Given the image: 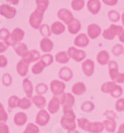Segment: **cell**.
I'll use <instances>...</instances> for the list:
<instances>
[{
  "instance_id": "6da1fadb",
  "label": "cell",
  "mask_w": 124,
  "mask_h": 133,
  "mask_svg": "<svg viewBox=\"0 0 124 133\" xmlns=\"http://www.w3.org/2000/svg\"><path fill=\"white\" fill-rule=\"evenodd\" d=\"M75 115L73 113L72 108L70 107H64V116L62 118L61 124L65 129L68 131H73L75 130Z\"/></svg>"
},
{
  "instance_id": "7a4b0ae2",
  "label": "cell",
  "mask_w": 124,
  "mask_h": 133,
  "mask_svg": "<svg viewBox=\"0 0 124 133\" xmlns=\"http://www.w3.org/2000/svg\"><path fill=\"white\" fill-rule=\"evenodd\" d=\"M78 124L84 130L89 131L91 133H100L104 129L103 123L100 122H89L85 118H80L78 120Z\"/></svg>"
},
{
  "instance_id": "3957f363",
  "label": "cell",
  "mask_w": 124,
  "mask_h": 133,
  "mask_svg": "<svg viewBox=\"0 0 124 133\" xmlns=\"http://www.w3.org/2000/svg\"><path fill=\"white\" fill-rule=\"evenodd\" d=\"M44 12L45 11L36 8V10L31 14V16L29 18V23H30L31 27L34 28V29H39L42 26V21H43V18H44Z\"/></svg>"
},
{
  "instance_id": "277c9868",
  "label": "cell",
  "mask_w": 124,
  "mask_h": 133,
  "mask_svg": "<svg viewBox=\"0 0 124 133\" xmlns=\"http://www.w3.org/2000/svg\"><path fill=\"white\" fill-rule=\"evenodd\" d=\"M23 38H24V31L20 28H16L10 34L9 39L6 41V45L7 46H16L20 43V41H22Z\"/></svg>"
},
{
  "instance_id": "5b68a950",
  "label": "cell",
  "mask_w": 124,
  "mask_h": 133,
  "mask_svg": "<svg viewBox=\"0 0 124 133\" xmlns=\"http://www.w3.org/2000/svg\"><path fill=\"white\" fill-rule=\"evenodd\" d=\"M123 31V28L121 26H117V25H111L109 28H107L106 30H104V32L102 33L103 38L106 40H112L115 38L116 35L121 33Z\"/></svg>"
},
{
  "instance_id": "8992f818",
  "label": "cell",
  "mask_w": 124,
  "mask_h": 133,
  "mask_svg": "<svg viewBox=\"0 0 124 133\" xmlns=\"http://www.w3.org/2000/svg\"><path fill=\"white\" fill-rule=\"evenodd\" d=\"M68 55L70 58L73 59L77 62H81L85 59V52L82 50H78L74 47H71L68 50Z\"/></svg>"
},
{
  "instance_id": "52a82bcc",
  "label": "cell",
  "mask_w": 124,
  "mask_h": 133,
  "mask_svg": "<svg viewBox=\"0 0 124 133\" xmlns=\"http://www.w3.org/2000/svg\"><path fill=\"white\" fill-rule=\"evenodd\" d=\"M16 13H17L16 9L8 4H2L0 6V14L2 16L6 17L7 19H12L13 17H15Z\"/></svg>"
},
{
  "instance_id": "ba28073f",
  "label": "cell",
  "mask_w": 124,
  "mask_h": 133,
  "mask_svg": "<svg viewBox=\"0 0 124 133\" xmlns=\"http://www.w3.org/2000/svg\"><path fill=\"white\" fill-rule=\"evenodd\" d=\"M51 90L54 95H61V94H64L65 91V89H66V84L63 82H60V81H53L51 83Z\"/></svg>"
},
{
  "instance_id": "9c48e42d",
  "label": "cell",
  "mask_w": 124,
  "mask_h": 133,
  "mask_svg": "<svg viewBox=\"0 0 124 133\" xmlns=\"http://www.w3.org/2000/svg\"><path fill=\"white\" fill-rule=\"evenodd\" d=\"M58 17L62 20L63 22L68 24V25L74 20L72 12L70 11V10H68V9H64V8L59 10V12H58Z\"/></svg>"
},
{
  "instance_id": "30bf717a",
  "label": "cell",
  "mask_w": 124,
  "mask_h": 133,
  "mask_svg": "<svg viewBox=\"0 0 124 133\" xmlns=\"http://www.w3.org/2000/svg\"><path fill=\"white\" fill-rule=\"evenodd\" d=\"M40 58H41V55H40L39 52L36 50H32V51H29L26 55L24 56V57H22V60L25 62V63L30 64V63H32V62L38 61Z\"/></svg>"
},
{
  "instance_id": "8fae6325",
  "label": "cell",
  "mask_w": 124,
  "mask_h": 133,
  "mask_svg": "<svg viewBox=\"0 0 124 133\" xmlns=\"http://www.w3.org/2000/svg\"><path fill=\"white\" fill-rule=\"evenodd\" d=\"M49 120H50V115H49V113L46 110L42 109V110H40L38 112L37 117H36V123L37 124L44 126V125H46L49 122Z\"/></svg>"
},
{
  "instance_id": "7c38bea8",
  "label": "cell",
  "mask_w": 124,
  "mask_h": 133,
  "mask_svg": "<svg viewBox=\"0 0 124 133\" xmlns=\"http://www.w3.org/2000/svg\"><path fill=\"white\" fill-rule=\"evenodd\" d=\"M100 8H101V3L99 0H88L87 9L91 14H93V15L97 14L100 10Z\"/></svg>"
},
{
  "instance_id": "4fadbf2b",
  "label": "cell",
  "mask_w": 124,
  "mask_h": 133,
  "mask_svg": "<svg viewBox=\"0 0 124 133\" xmlns=\"http://www.w3.org/2000/svg\"><path fill=\"white\" fill-rule=\"evenodd\" d=\"M87 34L90 39H96L101 34V29L96 24H90L87 27Z\"/></svg>"
},
{
  "instance_id": "5bb4252c",
  "label": "cell",
  "mask_w": 124,
  "mask_h": 133,
  "mask_svg": "<svg viewBox=\"0 0 124 133\" xmlns=\"http://www.w3.org/2000/svg\"><path fill=\"white\" fill-rule=\"evenodd\" d=\"M108 70H109V76L113 82H115L116 78L118 77V65L115 61H110L108 63Z\"/></svg>"
},
{
  "instance_id": "9a60e30c",
  "label": "cell",
  "mask_w": 124,
  "mask_h": 133,
  "mask_svg": "<svg viewBox=\"0 0 124 133\" xmlns=\"http://www.w3.org/2000/svg\"><path fill=\"white\" fill-rule=\"evenodd\" d=\"M81 68H82V72H85V76L89 77L93 74V71H94V63L91 60H85L82 63Z\"/></svg>"
},
{
  "instance_id": "2e32d148",
  "label": "cell",
  "mask_w": 124,
  "mask_h": 133,
  "mask_svg": "<svg viewBox=\"0 0 124 133\" xmlns=\"http://www.w3.org/2000/svg\"><path fill=\"white\" fill-rule=\"evenodd\" d=\"M89 43V39L85 34H79L74 39V45L79 48H85Z\"/></svg>"
},
{
  "instance_id": "e0dca14e",
  "label": "cell",
  "mask_w": 124,
  "mask_h": 133,
  "mask_svg": "<svg viewBox=\"0 0 124 133\" xmlns=\"http://www.w3.org/2000/svg\"><path fill=\"white\" fill-rule=\"evenodd\" d=\"M74 103V97L71 94H64L61 99V104L64 107H70L72 108V106Z\"/></svg>"
},
{
  "instance_id": "ac0fdd59",
  "label": "cell",
  "mask_w": 124,
  "mask_h": 133,
  "mask_svg": "<svg viewBox=\"0 0 124 133\" xmlns=\"http://www.w3.org/2000/svg\"><path fill=\"white\" fill-rule=\"evenodd\" d=\"M59 77L61 79L65 81V82H68L71 81L72 78H73V72L70 68H62L60 70V72H59Z\"/></svg>"
},
{
  "instance_id": "d6986e66",
  "label": "cell",
  "mask_w": 124,
  "mask_h": 133,
  "mask_svg": "<svg viewBox=\"0 0 124 133\" xmlns=\"http://www.w3.org/2000/svg\"><path fill=\"white\" fill-rule=\"evenodd\" d=\"M60 104H61V100L58 98V96H54L48 104V109L51 113H56L60 108Z\"/></svg>"
},
{
  "instance_id": "ffe728a7",
  "label": "cell",
  "mask_w": 124,
  "mask_h": 133,
  "mask_svg": "<svg viewBox=\"0 0 124 133\" xmlns=\"http://www.w3.org/2000/svg\"><path fill=\"white\" fill-rule=\"evenodd\" d=\"M29 70V64L25 63V62L21 60L20 62H18L17 64V72L21 77H25L28 72Z\"/></svg>"
},
{
  "instance_id": "44dd1931",
  "label": "cell",
  "mask_w": 124,
  "mask_h": 133,
  "mask_svg": "<svg viewBox=\"0 0 124 133\" xmlns=\"http://www.w3.org/2000/svg\"><path fill=\"white\" fill-rule=\"evenodd\" d=\"M53 46H54V45H53V42H52L49 38H44V39H42L41 43H40V47H41L42 51H44L46 53L51 52V51L53 50Z\"/></svg>"
},
{
  "instance_id": "7402d4cb",
  "label": "cell",
  "mask_w": 124,
  "mask_h": 133,
  "mask_svg": "<svg viewBox=\"0 0 124 133\" xmlns=\"http://www.w3.org/2000/svg\"><path fill=\"white\" fill-rule=\"evenodd\" d=\"M96 59L100 65H107L109 63V54L106 51H100L96 56Z\"/></svg>"
},
{
  "instance_id": "603a6c76",
  "label": "cell",
  "mask_w": 124,
  "mask_h": 133,
  "mask_svg": "<svg viewBox=\"0 0 124 133\" xmlns=\"http://www.w3.org/2000/svg\"><path fill=\"white\" fill-rule=\"evenodd\" d=\"M80 28H81L80 22H79V20H77V19H74L73 22L70 23V24L68 25V30L71 34L79 33V30H80Z\"/></svg>"
},
{
  "instance_id": "cb8c5ba5",
  "label": "cell",
  "mask_w": 124,
  "mask_h": 133,
  "mask_svg": "<svg viewBox=\"0 0 124 133\" xmlns=\"http://www.w3.org/2000/svg\"><path fill=\"white\" fill-rule=\"evenodd\" d=\"M65 30H66V27H65V25L61 22H54L53 25L51 26L52 33L56 34V35H60V34L64 33Z\"/></svg>"
},
{
  "instance_id": "d4e9b609",
  "label": "cell",
  "mask_w": 124,
  "mask_h": 133,
  "mask_svg": "<svg viewBox=\"0 0 124 133\" xmlns=\"http://www.w3.org/2000/svg\"><path fill=\"white\" fill-rule=\"evenodd\" d=\"M27 121V116L24 112H18L14 116V123L18 126H22Z\"/></svg>"
},
{
  "instance_id": "484cf974",
  "label": "cell",
  "mask_w": 124,
  "mask_h": 133,
  "mask_svg": "<svg viewBox=\"0 0 124 133\" xmlns=\"http://www.w3.org/2000/svg\"><path fill=\"white\" fill-rule=\"evenodd\" d=\"M73 94H77V95H81L82 94H85L86 88H85V83H77L73 85Z\"/></svg>"
},
{
  "instance_id": "4316f807",
  "label": "cell",
  "mask_w": 124,
  "mask_h": 133,
  "mask_svg": "<svg viewBox=\"0 0 124 133\" xmlns=\"http://www.w3.org/2000/svg\"><path fill=\"white\" fill-rule=\"evenodd\" d=\"M23 89H24V91H25V94L28 97L32 96V94H33V85H32V83H31V82L29 81L28 78H25L23 81Z\"/></svg>"
},
{
  "instance_id": "83f0119b",
  "label": "cell",
  "mask_w": 124,
  "mask_h": 133,
  "mask_svg": "<svg viewBox=\"0 0 124 133\" xmlns=\"http://www.w3.org/2000/svg\"><path fill=\"white\" fill-rule=\"evenodd\" d=\"M14 50H15V52L17 53L18 55L21 56V57H24L29 52L27 46L24 43H19L16 46H14Z\"/></svg>"
},
{
  "instance_id": "f1b7e54d",
  "label": "cell",
  "mask_w": 124,
  "mask_h": 133,
  "mask_svg": "<svg viewBox=\"0 0 124 133\" xmlns=\"http://www.w3.org/2000/svg\"><path fill=\"white\" fill-rule=\"evenodd\" d=\"M32 101L34 102V104H36L37 107L39 108H44V106L46 105V99L44 96H41V95H35L32 98Z\"/></svg>"
},
{
  "instance_id": "f546056e",
  "label": "cell",
  "mask_w": 124,
  "mask_h": 133,
  "mask_svg": "<svg viewBox=\"0 0 124 133\" xmlns=\"http://www.w3.org/2000/svg\"><path fill=\"white\" fill-rule=\"evenodd\" d=\"M103 125L104 128L106 129L108 132H114L115 131V128H116V122L114 119H108L103 122Z\"/></svg>"
},
{
  "instance_id": "4dcf8cb0",
  "label": "cell",
  "mask_w": 124,
  "mask_h": 133,
  "mask_svg": "<svg viewBox=\"0 0 124 133\" xmlns=\"http://www.w3.org/2000/svg\"><path fill=\"white\" fill-rule=\"evenodd\" d=\"M70 60V57H68V53L66 52H60V53H57L56 55V61L58 63H61V64H66L68 63Z\"/></svg>"
},
{
  "instance_id": "1f68e13d",
  "label": "cell",
  "mask_w": 124,
  "mask_h": 133,
  "mask_svg": "<svg viewBox=\"0 0 124 133\" xmlns=\"http://www.w3.org/2000/svg\"><path fill=\"white\" fill-rule=\"evenodd\" d=\"M115 87L114 82H107V83H103L101 87V91L105 92V94H110L112 91L113 88Z\"/></svg>"
},
{
  "instance_id": "d6a6232c",
  "label": "cell",
  "mask_w": 124,
  "mask_h": 133,
  "mask_svg": "<svg viewBox=\"0 0 124 133\" xmlns=\"http://www.w3.org/2000/svg\"><path fill=\"white\" fill-rule=\"evenodd\" d=\"M45 65H44V63L42 61L38 62V63H36L34 66H33V68H32V72H33V74H35V75H39L40 72H43V70H44V68H45Z\"/></svg>"
},
{
  "instance_id": "836d02e7",
  "label": "cell",
  "mask_w": 124,
  "mask_h": 133,
  "mask_svg": "<svg viewBox=\"0 0 124 133\" xmlns=\"http://www.w3.org/2000/svg\"><path fill=\"white\" fill-rule=\"evenodd\" d=\"M84 6H85V0H73L72 1V7L73 10L79 11L84 8Z\"/></svg>"
},
{
  "instance_id": "e575fe53",
  "label": "cell",
  "mask_w": 124,
  "mask_h": 133,
  "mask_svg": "<svg viewBox=\"0 0 124 133\" xmlns=\"http://www.w3.org/2000/svg\"><path fill=\"white\" fill-rule=\"evenodd\" d=\"M19 101H20V99L18 98L16 95H13V96H11V97L9 98V100H8V107H9V109L11 110V109H13L14 107L18 106V104H19Z\"/></svg>"
},
{
  "instance_id": "d590c367",
  "label": "cell",
  "mask_w": 124,
  "mask_h": 133,
  "mask_svg": "<svg viewBox=\"0 0 124 133\" xmlns=\"http://www.w3.org/2000/svg\"><path fill=\"white\" fill-rule=\"evenodd\" d=\"M39 29H40V33L42 34V35H43L45 38H48L49 36H51L52 31L50 30V27H49L48 25L44 24V25H42Z\"/></svg>"
},
{
  "instance_id": "8d00e7d4",
  "label": "cell",
  "mask_w": 124,
  "mask_h": 133,
  "mask_svg": "<svg viewBox=\"0 0 124 133\" xmlns=\"http://www.w3.org/2000/svg\"><path fill=\"white\" fill-rule=\"evenodd\" d=\"M36 4H37L38 9L46 11L48 6H49V0H36Z\"/></svg>"
},
{
  "instance_id": "74e56055",
  "label": "cell",
  "mask_w": 124,
  "mask_h": 133,
  "mask_svg": "<svg viewBox=\"0 0 124 133\" xmlns=\"http://www.w3.org/2000/svg\"><path fill=\"white\" fill-rule=\"evenodd\" d=\"M108 17H109V20L114 23L118 22L120 20V15H119L118 12L115 11V10H111V11L108 12Z\"/></svg>"
},
{
  "instance_id": "f35d334b",
  "label": "cell",
  "mask_w": 124,
  "mask_h": 133,
  "mask_svg": "<svg viewBox=\"0 0 124 133\" xmlns=\"http://www.w3.org/2000/svg\"><path fill=\"white\" fill-rule=\"evenodd\" d=\"M31 100L29 99V98H22V99H20V101H19V104H18V106L20 107V108H22V109H27V108H29L30 106H31Z\"/></svg>"
},
{
  "instance_id": "ab89813d",
  "label": "cell",
  "mask_w": 124,
  "mask_h": 133,
  "mask_svg": "<svg viewBox=\"0 0 124 133\" xmlns=\"http://www.w3.org/2000/svg\"><path fill=\"white\" fill-rule=\"evenodd\" d=\"M122 92H123L122 88L117 85V84H115V87L113 88L112 91L110 92V94H111V96H113V97H119V96H121Z\"/></svg>"
},
{
  "instance_id": "60d3db41",
  "label": "cell",
  "mask_w": 124,
  "mask_h": 133,
  "mask_svg": "<svg viewBox=\"0 0 124 133\" xmlns=\"http://www.w3.org/2000/svg\"><path fill=\"white\" fill-rule=\"evenodd\" d=\"M41 61L43 62V63H44V65L47 66H50V65H52V63H53V61H54V58H53V56H52V55L46 54V55L42 56Z\"/></svg>"
},
{
  "instance_id": "b9f144b4",
  "label": "cell",
  "mask_w": 124,
  "mask_h": 133,
  "mask_svg": "<svg viewBox=\"0 0 124 133\" xmlns=\"http://www.w3.org/2000/svg\"><path fill=\"white\" fill-rule=\"evenodd\" d=\"M93 108H94V105L90 101H85V103L81 105V110L85 111V112H90V111L93 110Z\"/></svg>"
},
{
  "instance_id": "7bdbcfd3",
  "label": "cell",
  "mask_w": 124,
  "mask_h": 133,
  "mask_svg": "<svg viewBox=\"0 0 124 133\" xmlns=\"http://www.w3.org/2000/svg\"><path fill=\"white\" fill-rule=\"evenodd\" d=\"M36 91L39 94H44L48 91V85L46 83H39L36 87Z\"/></svg>"
},
{
  "instance_id": "ee69618b",
  "label": "cell",
  "mask_w": 124,
  "mask_h": 133,
  "mask_svg": "<svg viewBox=\"0 0 124 133\" xmlns=\"http://www.w3.org/2000/svg\"><path fill=\"white\" fill-rule=\"evenodd\" d=\"M124 52V48L123 46H121V45H115L114 47L112 48V54L115 56H120L121 54H123Z\"/></svg>"
},
{
  "instance_id": "f6af8a7d",
  "label": "cell",
  "mask_w": 124,
  "mask_h": 133,
  "mask_svg": "<svg viewBox=\"0 0 124 133\" xmlns=\"http://www.w3.org/2000/svg\"><path fill=\"white\" fill-rule=\"evenodd\" d=\"M39 132V128L36 125H34L33 123H29L26 130L24 131V133H38Z\"/></svg>"
},
{
  "instance_id": "bcb514c9",
  "label": "cell",
  "mask_w": 124,
  "mask_h": 133,
  "mask_svg": "<svg viewBox=\"0 0 124 133\" xmlns=\"http://www.w3.org/2000/svg\"><path fill=\"white\" fill-rule=\"evenodd\" d=\"M9 37H10V33H9V31L7 29H5V28L0 29V39L6 42L7 40L9 39Z\"/></svg>"
},
{
  "instance_id": "7dc6e473",
  "label": "cell",
  "mask_w": 124,
  "mask_h": 133,
  "mask_svg": "<svg viewBox=\"0 0 124 133\" xmlns=\"http://www.w3.org/2000/svg\"><path fill=\"white\" fill-rule=\"evenodd\" d=\"M2 83L6 87H8V85H10L12 83V78L11 76L9 75V74H5L3 77H2Z\"/></svg>"
},
{
  "instance_id": "c3c4849f",
  "label": "cell",
  "mask_w": 124,
  "mask_h": 133,
  "mask_svg": "<svg viewBox=\"0 0 124 133\" xmlns=\"http://www.w3.org/2000/svg\"><path fill=\"white\" fill-rule=\"evenodd\" d=\"M115 108L117 111H123L124 110V98H120L116 101L115 103Z\"/></svg>"
},
{
  "instance_id": "681fc988",
  "label": "cell",
  "mask_w": 124,
  "mask_h": 133,
  "mask_svg": "<svg viewBox=\"0 0 124 133\" xmlns=\"http://www.w3.org/2000/svg\"><path fill=\"white\" fill-rule=\"evenodd\" d=\"M7 66V59L5 56L0 55V68H5Z\"/></svg>"
},
{
  "instance_id": "f907efd6",
  "label": "cell",
  "mask_w": 124,
  "mask_h": 133,
  "mask_svg": "<svg viewBox=\"0 0 124 133\" xmlns=\"http://www.w3.org/2000/svg\"><path fill=\"white\" fill-rule=\"evenodd\" d=\"M103 1V3L104 4H106L108 6H114L117 4V2H118V0H102Z\"/></svg>"
},
{
  "instance_id": "816d5d0a",
  "label": "cell",
  "mask_w": 124,
  "mask_h": 133,
  "mask_svg": "<svg viewBox=\"0 0 124 133\" xmlns=\"http://www.w3.org/2000/svg\"><path fill=\"white\" fill-rule=\"evenodd\" d=\"M104 115H106L108 119H114V118L116 117V114H115L113 111H110V110H107L106 112L104 113Z\"/></svg>"
},
{
  "instance_id": "f5cc1de1",
  "label": "cell",
  "mask_w": 124,
  "mask_h": 133,
  "mask_svg": "<svg viewBox=\"0 0 124 133\" xmlns=\"http://www.w3.org/2000/svg\"><path fill=\"white\" fill-rule=\"evenodd\" d=\"M0 133H9L8 126L5 125V124H1L0 125Z\"/></svg>"
},
{
  "instance_id": "db71d44e",
  "label": "cell",
  "mask_w": 124,
  "mask_h": 133,
  "mask_svg": "<svg viewBox=\"0 0 124 133\" xmlns=\"http://www.w3.org/2000/svg\"><path fill=\"white\" fill-rule=\"evenodd\" d=\"M115 83H124V74H119L118 77L115 79Z\"/></svg>"
},
{
  "instance_id": "11a10c76",
  "label": "cell",
  "mask_w": 124,
  "mask_h": 133,
  "mask_svg": "<svg viewBox=\"0 0 124 133\" xmlns=\"http://www.w3.org/2000/svg\"><path fill=\"white\" fill-rule=\"evenodd\" d=\"M7 45L5 43H2V42H0V53H3V52H5L7 50Z\"/></svg>"
},
{
  "instance_id": "9f6ffc18",
  "label": "cell",
  "mask_w": 124,
  "mask_h": 133,
  "mask_svg": "<svg viewBox=\"0 0 124 133\" xmlns=\"http://www.w3.org/2000/svg\"><path fill=\"white\" fill-rule=\"evenodd\" d=\"M118 37H119V40H120L121 42H123V43H124V30L121 32V33L118 34Z\"/></svg>"
},
{
  "instance_id": "6f0895ef",
  "label": "cell",
  "mask_w": 124,
  "mask_h": 133,
  "mask_svg": "<svg viewBox=\"0 0 124 133\" xmlns=\"http://www.w3.org/2000/svg\"><path fill=\"white\" fill-rule=\"evenodd\" d=\"M7 1L10 2V3H12V4H14V5H16V4L19 3V0H7Z\"/></svg>"
},
{
  "instance_id": "680465c9",
  "label": "cell",
  "mask_w": 124,
  "mask_h": 133,
  "mask_svg": "<svg viewBox=\"0 0 124 133\" xmlns=\"http://www.w3.org/2000/svg\"><path fill=\"white\" fill-rule=\"evenodd\" d=\"M117 133H124V124H122V125L120 126V128H119V130Z\"/></svg>"
},
{
  "instance_id": "91938a15",
  "label": "cell",
  "mask_w": 124,
  "mask_h": 133,
  "mask_svg": "<svg viewBox=\"0 0 124 133\" xmlns=\"http://www.w3.org/2000/svg\"><path fill=\"white\" fill-rule=\"evenodd\" d=\"M121 20H122V24H123L124 26V13L122 14V16H121Z\"/></svg>"
},
{
  "instance_id": "94428289",
  "label": "cell",
  "mask_w": 124,
  "mask_h": 133,
  "mask_svg": "<svg viewBox=\"0 0 124 133\" xmlns=\"http://www.w3.org/2000/svg\"><path fill=\"white\" fill-rule=\"evenodd\" d=\"M68 133H79V132H78L77 130H73V131H68Z\"/></svg>"
},
{
  "instance_id": "6125c7cd",
  "label": "cell",
  "mask_w": 124,
  "mask_h": 133,
  "mask_svg": "<svg viewBox=\"0 0 124 133\" xmlns=\"http://www.w3.org/2000/svg\"><path fill=\"white\" fill-rule=\"evenodd\" d=\"M3 109H4V108H3V106H2V104L0 103V111H1V110H3Z\"/></svg>"
}]
</instances>
